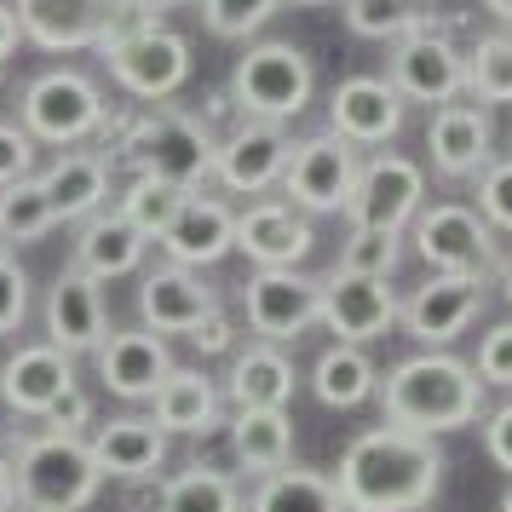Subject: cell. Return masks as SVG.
Segmentation results:
<instances>
[{"mask_svg": "<svg viewBox=\"0 0 512 512\" xmlns=\"http://www.w3.org/2000/svg\"><path fill=\"white\" fill-rule=\"evenodd\" d=\"M438 438H420L403 426H369L346 443L334 489L346 512H426L443 484Z\"/></svg>", "mask_w": 512, "mask_h": 512, "instance_id": "cell-1", "label": "cell"}, {"mask_svg": "<svg viewBox=\"0 0 512 512\" xmlns=\"http://www.w3.org/2000/svg\"><path fill=\"white\" fill-rule=\"evenodd\" d=\"M374 397L386 409V426H403V432H420V438L466 432L489 415L478 369L449 357V351H415V357L392 363V374L380 380Z\"/></svg>", "mask_w": 512, "mask_h": 512, "instance_id": "cell-2", "label": "cell"}, {"mask_svg": "<svg viewBox=\"0 0 512 512\" xmlns=\"http://www.w3.org/2000/svg\"><path fill=\"white\" fill-rule=\"evenodd\" d=\"M104 139H116V150L139 167L144 179H167L179 190H196L213 173V127L190 110H173V104H144L139 116H104L98 127Z\"/></svg>", "mask_w": 512, "mask_h": 512, "instance_id": "cell-3", "label": "cell"}, {"mask_svg": "<svg viewBox=\"0 0 512 512\" xmlns=\"http://www.w3.org/2000/svg\"><path fill=\"white\" fill-rule=\"evenodd\" d=\"M12 478L18 501H29L35 512H81L104 484L87 438H58V432H29L12 443Z\"/></svg>", "mask_w": 512, "mask_h": 512, "instance_id": "cell-4", "label": "cell"}, {"mask_svg": "<svg viewBox=\"0 0 512 512\" xmlns=\"http://www.w3.org/2000/svg\"><path fill=\"white\" fill-rule=\"evenodd\" d=\"M317 93V70L294 41H259L236 58L231 70V104L242 110V121H294Z\"/></svg>", "mask_w": 512, "mask_h": 512, "instance_id": "cell-5", "label": "cell"}, {"mask_svg": "<svg viewBox=\"0 0 512 512\" xmlns=\"http://www.w3.org/2000/svg\"><path fill=\"white\" fill-rule=\"evenodd\" d=\"M415 254L432 265V277H501V242L484 225V213L466 202H432L415 213Z\"/></svg>", "mask_w": 512, "mask_h": 512, "instance_id": "cell-6", "label": "cell"}, {"mask_svg": "<svg viewBox=\"0 0 512 512\" xmlns=\"http://www.w3.org/2000/svg\"><path fill=\"white\" fill-rule=\"evenodd\" d=\"M104 93H98L93 81L81 70H47L35 75L18 98V127H24L35 144H58V150H70V144L93 139L98 127H104Z\"/></svg>", "mask_w": 512, "mask_h": 512, "instance_id": "cell-7", "label": "cell"}, {"mask_svg": "<svg viewBox=\"0 0 512 512\" xmlns=\"http://www.w3.org/2000/svg\"><path fill=\"white\" fill-rule=\"evenodd\" d=\"M357 173H363V162H357V150L346 139L311 133L288 156L282 196H288V208H300V213H346L351 190H357Z\"/></svg>", "mask_w": 512, "mask_h": 512, "instance_id": "cell-8", "label": "cell"}, {"mask_svg": "<svg viewBox=\"0 0 512 512\" xmlns=\"http://www.w3.org/2000/svg\"><path fill=\"white\" fill-rule=\"evenodd\" d=\"M104 64L116 75V87L139 104H167L190 81V41L173 35V29H144V35H127L116 47H104Z\"/></svg>", "mask_w": 512, "mask_h": 512, "instance_id": "cell-9", "label": "cell"}, {"mask_svg": "<svg viewBox=\"0 0 512 512\" xmlns=\"http://www.w3.org/2000/svg\"><path fill=\"white\" fill-rule=\"evenodd\" d=\"M420 208H426V173H420V162L397 156V150H380L357 173L346 219L363 225V231H403V225H415Z\"/></svg>", "mask_w": 512, "mask_h": 512, "instance_id": "cell-10", "label": "cell"}, {"mask_svg": "<svg viewBox=\"0 0 512 512\" xmlns=\"http://www.w3.org/2000/svg\"><path fill=\"white\" fill-rule=\"evenodd\" d=\"M386 81L397 87L403 104H455L466 93V52L432 29V35H409L397 41L392 58H386Z\"/></svg>", "mask_w": 512, "mask_h": 512, "instance_id": "cell-11", "label": "cell"}, {"mask_svg": "<svg viewBox=\"0 0 512 512\" xmlns=\"http://www.w3.org/2000/svg\"><path fill=\"white\" fill-rule=\"evenodd\" d=\"M242 311L265 346H288L323 317V282L300 277V271H254L242 288Z\"/></svg>", "mask_w": 512, "mask_h": 512, "instance_id": "cell-12", "label": "cell"}, {"mask_svg": "<svg viewBox=\"0 0 512 512\" xmlns=\"http://www.w3.org/2000/svg\"><path fill=\"white\" fill-rule=\"evenodd\" d=\"M484 300H489L484 277H432L403 300L397 323L409 328V340H420L426 351H443L449 340H461L466 328L478 323Z\"/></svg>", "mask_w": 512, "mask_h": 512, "instance_id": "cell-13", "label": "cell"}, {"mask_svg": "<svg viewBox=\"0 0 512 512\" xmlns=\"http://www.w3.org/2000/svg\"><path fill=\"white\" fill-rule=\"evenodd\" d=\"M397 294L386 277H351V271H328L323 277V317L334 346H369L397 323Z\"/></svg>", "mask_w": 512, "mask_h": 512, "instance_id": "cell-14", "label": "cell"}, {"mask_svg": "<svg viewBox=\"0 0 512 512\" xmlns=\"http://www.w3.org/2000/svg\"><path fill=\"white\" fill-rule=\"evenodd\" d=\"M288 156H294V139L271 127V121H236L231 133L213 150V179L236 196H265L271 185H282L288 173Z\"/></svg>", "mask_w": 512, "mask_h": 512, "instance_id": "cell-15", "label": "cell"}, {"mask_svg": "<svg viewBox=\"0 0 512 512\" xmlns=\"http://www.w3.org/2000/svg\"><path fill=\"white\" fill-rule=\"evenodd\" d=\"M18 29L41 52H98L121 0H12Z\"/></svg>", "mask_w": 512, "mask_h": 512, "instance_id": "cell-16", "label": "cell"}, {"mask_svg": "<svg viewBox=\"0 0 512 512\" xmlns=\"http://www.w3.org/2000/svg\"><path fill=\"white\" fill-rule=\"evenodd\" d=\"M328 133L346 139L351 150H374L403 133V98L386 75H351L328 98Z\"/></svg>", "mask_w": 512, "mask_h": 512, "instance_id": "cell-17", "label": "cell"}, {"mask_svg": "<svg viewBox=\"0 0 512 512\" xmlns=\"http://www.w3.org/2000/svg\"><path fill=\"white\" fill-rule=\"evenodd\" d=\"M104 340H110L104 288L81 265L58 271V282L47 288V346H58L64 357H81V351H98Z\"/></svg>", "mask_w": 512, "mask_h": 512, "instance_id": "cell-18", "label": "cell"}, {"mask_svg": "<svg viewBox=\"0 0 512 512\" xmlns=\"http://www.w3.org/2000/svg\"><path fill=\"white\" fill-rule=\"evenodd\" d=\"M311 248H317L311 219L300 208L277 202V196L236 213V254L254 259V271H294Z\"/></svg>", "mask_w": 512, "mask_h": 512, "instance_id": "cell-19", "label": "cell"}, {"mask_svg": "<svg viewBox=\"0 0 512 512\" xmlns=\"http://www.w3.org/2000/svg\"><path fill=\"white\" fill-rule=\"evenodd\" d=\"M70 392H75V363L58 346H18L0 363V397L24 420H47V409Z\"/></svg>", "mask_w": 512, "mask_h": 512, "instance_id": "cell-20", "label": "cell"}, {"mask_svg": "<svg viewBox=\"0 0 512 512\" xmlns=\"http://www.w3.org/2000/svg\"><path fill=\"white\" fill-rule=\"evenodd\" d=\"M426 150H432V167L443 179H478L495 162V127H489L484 104H443V110H432Z\"/></svg>", "mask_w": 512, "mask_h": 512, "instance_id": "cell-21", "label": "cell"}, {"mask_svg": "<svg viewBox=\"0 0 512 512\" xmlns=\"http://www.w3.org/2000/svg\"><path fill=\"white\" fill-rule=\"evenodd\" d=\"M98 357V380L110 386L127 403H144V397L162 392V380L173 374V351H167L162 334H144V328H127V334H110Z\"/></svg>", "mask_w": 512, "mask_h": 512, "instance_id": "cell-22", "label": "cell"}, {"mask_svg": "<svg viewBox=\"0 0 512 512\" xmlns=\"http://www.w3.org/2000/svg\"><path fill=\"white\" fill-rule=\"evenodd\" d=\"M219 311V294L185 265H156L139 288V317L156 334H196Z\"/></svg>", "mask_w": 512, "mask_h": 512, "instance_id": "cell-23", "label": "cell"}, {"mask_svg": "<svg viewBox=\"0 0 512 512\" xmlns=\"http://www.w3.org/2000/svg\"><path fill=\"white\" fill-rule=\"evenodd\" d=\"M236 248V213L219 202V196H190L179 219L162 231V254L167 265H185V271H202V265H219V259Z\"/></svg>", "mask_w": 512, "mask_h": 512, "instance_id": "cell-24", "label": "cell"}, {"mask_svg": "<svg viewBox=\"0 0 512 512\" xmlns=\"http://www.w3.org/2000/svg\"><path fill=\"white\" fill-rule=\"evenodd\" d=\"M87 449H93V461H98L104 478L139 484V478H156V472H162L167 432L156 426V420H144V415H116V420H104V426H93Z\"/></svg>", "mask_w": 512, "mask_h": 512, "instance_id": "cell-25", "label": "cell"}, {"mask_svg": "<svg viewBox=\"0 0 512 512\" xmlns=\"http://www.w3.org/2000/svg\"><path fill=\"white\" fill-rule=\"evenodd\" d=\"M41 190H47L58 225L64 219H81L87 225L93 213H104V196H110V156L104 150H64L41 173Z\"/></svg>", "mask_w": 512, "mask_h": 512, "instance_id": "cell-26", "label": "cell"}, {"mask_svg": "<svg viewBox=\"0 0 512 512\" xmlns=\"http://www.w3.org/2000/svg\"><path fill=\"white\" fill-rule=\"evenodd\" d=\"M144 254H150V236L133 231L116 208L93 213V219L81 225V236H75V265H81L93 282L133 277V271L144 265Z\"/></svg>", "mask_w": 512, "mask_h": 512, "instance_id": "cell-27", "label": "cell"}, {"mask_svg": "<svg viewBox=\"0 0 512 512\" xmlns=\"http://www.w3.org/2000/svg\"><path fill=\"white\" fill-rule=\"evenodd\" d=\"M150 403H156L150 420H156L162 432H179V438H208V432H219V415H225L219 386H213L202 369H173Z\"/></svg>", "mask_w": 512, "mask_h": 512, "instance_id": "cell-28", "label": "cell"}, {"mask_svg": "<svg viewBox=\"0 0 512 512\" xmlns=\"http://www.w3.org/2000/svg\"><path fill=\"white\" fill-rule=\"evenodd\" d=\"M300 386V374L294 363L282 357V346H248L231 357V380H225V392H231L236 409H288V397Z\"/></svg>", "mask_w": 512, "mask_h": 512, "instance_id": "cell-29", "label": "cell"}, {"mask_svg": "<svg viewBox=\"0 0 512 512\" xmlns=\"http://www.w3.org/2000/svg\"><path fill=\"white\" fill-rule=\"evenodd\" d=\"M231 455L242 472L271 478L294 461V420L288 409H236L231 420Z\"/></svg>", "mask_w": 512, "mask_h": 512, "instance_id": "cell-30", "label": "cell"}, {"mask_svg": "<svg viewBox=\"0 0 512 512\" xmlns=\"http://www.w3.org/2000/svg\"><path fill=\"white\" fill-rule=\"evenodd\" d=\"M340 18H346L351 35L363 41H409V35H432L443 29V18L426 6V0H340Z\"/></svg>", "mask_w": 512, "mask_h": 512, "instance_id": "cell-31", "label": "cell"}, {"mask_svg": "<svg viewBox=\"0 0 512 512\" xmlns=\"http://www.w3.org/2000/svg\"><path fill=\"white\" fill-rule=\"evenodd\" d=\"M248 512H346V501H340L334 478L305 472V466H282V472L254 484Z\"/></svg>", "mask_w": 512, "mask_h": 512, "instance_id": "cell-32", "label": "cell"}, {"mask_svg": "<svg viewBox=\"0 0 512 512\" xmlns=\"http://www.w3.org/2000/svg\"><path fill=\"white\" fill-rule=\"evenodd\" d=\"M311 392H317L323 409H357L380 392V374L363 357V346H328L311 369Z\"/></svg>", "mask_w": 512, "mask_h": 512, "instance_id": "cell-33", "label": "cell"}, {"mask_svg": "<svg viewBox=\"0 0 512 512\" xmlns=\"http://www.w3.org/2000/svg\"><path fill=\"white\" fill-rule=\"evenodd\" d=\"M156 512H242V484L219 466H185L179 478L162 484Z\"/></svg>", "mask_w": 512, "mask_h": 512, "instance_id": "cell-34", "label": "cell"}, {"mask_svg": "<svg viewBox=\"0 0 512 512\" xmlns=\"http://www.w3.org/2000/svg\"><path fill=\"white\" fill-rule=\"evenodd\" d=\"M196 190H179V185H167V179H144V173H133V185L121 190V202L116 213L133 225V231H144L150 242H162V231L179 219V208H185Z\"/></svg>", "mask_w": 512, "mask_h": 512, "instance_id": "cell-35", "label": "cell"}, {"mask_svg": "<svg viewBox=\"0 0 512 512\" xmlns=\"http://www.w3.org/2000/svg\"><path fill=\"white\" fill-rule=\"evenodd\" d=\"M52 225H58V213H52L41 179H18V185L0 190V248L35 242V236H47Z\"/></svg>", "mask_w": 512, "mask_h": 512, "instance_id": "cell-36", "label": "cell"}, {"mask_svg": "<svg viewBox=\"0 0 512 512\" xmlns=\"http://www.w3.org/2000/svg\"><path fill=\"white\" fill-rule=\"evenodd\" d=\"M466 93L478 104H512V35H484L466 52Z\"/></svg>", "mask_w": 512, "mask_h": 512, "instance_id": "cell-37", "label": "cell"}, {"mask_svg": "<svg viewBox=\"0 0 512 512\" xmlns=\"http://www.w3.org/2000/svg\"><path fill=\"white\" fill-rule=\"evenodd\" d=\"M397 259H403V231H363L351 225L346 248H340V265L334 271H351V277H386L392 282Z\"/></svg>", "mask_w": 512, "mask_h": 512, "instance_id": "cell-38", "label": "cell"}, {"mask_svg": "<svg viewBox=\"0 0 512 512\" xmlns=\"http://www.w3.org/2000/svg\"><path fill=\"white\" fill-rule=\"evenodd\" d=\"M282 0H202V24L219 41H248L254 29H265V18L277 12Z\"/></svg>", "mask_w": 512, "mask_h": 512, "instance_id": "cell-39", "label": "cell"}, {"mask_svg": "<svg viewBox=\"0 0 512 512\" xmlns=\"http://www.w3.org/2000/svg\"><path fill=\"white\" fill-rule=\"evenodd\" d=\"M478 213H484L489 231L512 236V156H501L478 173Z\"/></svg>", "mask_w": 512, "mask_h": 512, "instance_id": "cell-40", "label": "cell"}, {"mask_svg": "<svg viewBox=\"0 0 512 512\" xmlns=\"http://www.w3.org/2000/svg\"><path fill=\"white\" fill-rule=\"evenodd\" d=\"M29 317V277L24 265L0 248V334H18Z\"/></svg>", "mask_w": 512, "mask_h": 512, "instance_id": "cell-41", "label": "cell"}, {"mask_svg": "<svg viewBox=\"0 0 512 512\" xmlns=\"http://www.w3.org/2000/svg\"><path fill=\"white\" fill-rule=\"evenodd\" d=\"M472 369H478L484 386L512 392V323H495L484 340H478V363H472Z\"/></svg>", "mask_w": 512, "mask_h": 512, "instance_id": "cell-42", "label": "cell"}, {"mask_svg": "<svg viewBox=\"0 0 512 512\" xmlns=\"http://www.w3.org/2000/svg\"><path fill=\"white\" fill-rule=\"evenodd\" d=\"M18 179H35V139L18 121H0V190Z\"/></svg>", "mask_w": 512, "mask_h": 512, "instance_id": "cell-43", "label": "cell"}, {"mask_svg": "<svg viewBox=\"0 0 512 512\" xmlns=\"http://www.w3.org/2000/svg\"><path fill=\"white\" fill-rule=\"evenodd\" d=\"M484 455L501 466V472H512V397L501 403V409L484 415Z\"/></svg>", "mask_w": 512, "mask_h": 512, "instance_id": "cell-44", "label": "cell"}, {"mask_svg": "<svg viewBox=\"0 0 512 512\" xmlns=\"http://www.w3.org/2000/svg\"><path fill=\"white\" fill-rule=\"evenodd\" d=\"M81 426H93V403L81 397V386H75L70 397H58L47 409V432H58V438H81Z\"/></svg>", "mask_w": 512, "mask_h": 512, "instance_id": "cell-45", "label": "cell"}, {"mask_svg": "<svg viewBox=\"0 0 512 512\" xmlns=\"http://www.w3.org/2000/svg\"><path fill=\"white\" fill-rule=\"evenodd\" d=\"M190 340H196V346H202V351H225V346H231V323H225V317L213 311L208 323H202V328H196V334H190Z\"/></svg>", "mask_w": 512, "mask_h": 512, "instance_id": "cell-46", "label": "cell"}, {"mask_svg": "<svg viewBox=\"0 0 512 512\" xmlns=\"http://www.w3.org/2000/svg\"><path fill=\"white\" fill-rule=\"evenodd\" d=\"M18 41H24V29H18V12H12V6H0V64L18 52Z\"/></svg>", "mask_w": 512, "mask_h": 512, "instance_id": "cell-47", "label": "cell"}, {"mask_svg": "<svg viewBox=\"0 0 512 512\" xmlns=\"http://www.w3.org/2000/svg\"><path fill=\"white\" fill-rule=\"evenodd\" d=\"M18 507V478H12V461L0 455V512H12Z\"/></svg>", "mask_w": 512, "mask_h": 512, "instance_id": "cell-48", "label": "cell"}, {"mask_svg": "<svg viewBox=\"0 0 512 512\" xmlns=\"http://www.w3.org/2000/svg\"><path fill=\"white\" fill-rule=\"evenodd\" d=\"M144 12H150V18H162V12H179V6H190V0H139Z\"/></svg>", "mask_w": 512, "mask_h": 512, "instance_id": "cell-49", "label": "cell"}, {"mask_svg": "<svg viewBox=\"0 0 512 512\" xmlns=\"http://www.w3.org/2000/svg\"><path fill=\"white\" fill-rule=\"evenodd\" d=\"M489 18H501V24H512V0H478Z\"/></svg>", "mask_w": 512, "mask_h": 512, "instance_id": "cell-50", "label": "cell"}, {"mask_svg": "<svg viewBox=\"0 0 512 512\" xmlns=\"http://www.w3.org/2000/svg\"><path fill=\"white\" fill-rule=\"evenodd\" d=\"M501 294H507V305H512V254H507V265H501Z\"/></svg>", "mask_w": 512, "mask_h": 512, "instance_id": "cell-51", "label": "cell"}, {"mask_svg": "<svg viewBox=\"0 0 512 512\" xmlns=\"http://www.w3.org/2000/svg\"><path fill=\"white\" fill-rule=\"evenodd\" d=\"M501 512H512V484H507V495H501Z\"/></svg>", "mask_w": 512, "mask_h": 512, "instance_id": "cell-52", "label": "cell"}, {"mask_svg": "<svg viewBox=\"0 0 512 512\" xmlns=\"http://www.w3.org/2000/svg\"><path fill=\"white\" fill-rule=\"evenodd\" d=\"M294 6H334V0H294Z\"/></svg>", "mask_w": 512, "mask_h": 512, "instance_id": "cell-53", "label": "cell"}]
</instances>
